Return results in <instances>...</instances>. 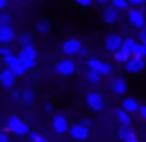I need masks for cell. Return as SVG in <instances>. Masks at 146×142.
I'll use <instances>...</instances> for the list:
<instances>
[{"instance_id":"cell-1","label":"cell","mask_w":146,"mask_h":142,"mask_svg":"<svg viewBox=\"0 0 146 142\" xmlns=\"http://www.w3.org/2000/svg\"><path fill=\"white\" fill-rule=\"evenodd\" d=\"M6 131L11 133L15 137H28L30 133V125L24 118L17 116V114H11V116L6 118Z\"/></svg>"},{"instance_id":"cell-2","label":"cell","mask_w":146,"mask_h":142,"mask_svg":"<svg viewBox=\"0 0 146 142\" xmlns=\"http://www.w3.org/2000/svg\"><path fill=\"white\" fill-rule=\"evenodd\" d=\"M85 105L93 113H102L106 109V98L98 90H89V92H85Z\"/></svg>"},{"instance_id":"cell-3","label":"cell","mask_w":146,"mask_h":142,"mask_svg":"<svg viewBox=\"0 0 146 142\" xmlns=\"http://www.w3.org/2000/svg\"><path fill=\"white\" fill-rule=\"evenodd\" d=\"M126 18H128V24L131 26V28H135L137 32L146 28V15L141 7H129V9L126 11Z\"/></svg>"},{"instance_id":"cell-4","label":"cell","mask_w":146,"mask_h":142,"mask_svg":"<svg viewBox=\"0 0 146 142\" xmlns=\"http://www.w3.org/2000/svg\"><path fill=\"white\" fill-rule=\"evenodd\" d=\"M82 48H83V44L78 37H68V39H65L63 43H61V53H63L65 57L78 55V53L82 52Z\"/></svg>"},{"instance_id":"cell-5","label":"cell","mask_w":146,"mask_h":142,"mask_svg":"<svg viewBox=\"0 0 146 142\" xmlns=\"http://www.w3.org/2000/svg\"><path fill=\"white\" fill-rule=\"evenodd\" d=\"M122 44H124V37H122L120 33H117V32L107 33V35H106V41H104V48H106V52L113 53V55L122 48Z\"/></svg>"},{"instance_id":"cell-6","label":"cell","mask_w":146,"mask_h":142,"mask_svg":"<svg viewBox=\"0 0 146 142\" xmlns=\"http://www.w3.org/2000/svg\"><path fill=\"white\" fill-rule=\"evenodd\" d=\"M54 70L59 76H72L76 70H78V65L72 57H65V59H59L56 65H54Z\"/></svg>"},{"instance_id":"cell-7","label":"cell","mask_w":146,"mask_h":142,"mask_svg":"<svg viewBox=\"0 0 146 142\" xmlns=\"http://www.w3.org/2000/svg\"><path fill=\"white\" fill-rule=\"evenodd\" d=\"M85 65H87V70H94V72H98V74H102V76L113 74V67H111V63H106V61L98 59V57H91V59H87Z\"/></svg>"},{"instance_id":"cell-8","label":"cell","mask_w":146,"mask_h":142,"mask_svg":"<svg viewBox=\"0 0 146 142\" xmlns=\"http://www.w3.org/2000/svg\"><path fill=\"white\" fill-rule=\"evenodd\" d=\"M17 55H19V59L22 61V63L26 65V67L32 70V68H35V65H37V50L35 46L33 48H19V52H17Z\"/></svg>"},{"instance_id":"cell-9","label":"cell","mask_w":146,"mask_h":142,"mask_svg":"<svg viewBox=\"0 0 146 142\" xmlns=\"http://www.w3.org/2000/svg\"><path fill=\"white\" fill-rule=\"evenodd\" d=\"M67 135L70 137L72 140H76V142H85L87 139H89V135H91V127H85V125H82L78 122V124L70 125V129H68Z\"/></svg>"},{"instance_id":"cell-10","label":"cell","mask_w":146,"mask_h":142,"mask_svg":"<svg viewBox=\"0 0 146 142\" xmlns=\"http://www.w3.org/2000/svg\"><path fill=\"white\" fill-rule=\"evenodd\" d=\"M100 17H102V20L106 22V24L113 26V24H117V22L120 20V11H118L117 7H113L111 4H107V6L102 7V13H100Z\"/></svg>"},{"instance_id":"cell-11","label":"cell","mask_w":146,"mask_h":142,"mask_svg":"<svg viewBox=\"0 0 146 142\" xmlns=\"http://www.w3.org/2000/svg\"><path fill=\"white\" fill-rule=\"evenodd\" d=\"M52 129L56 135H65V133H68V129H70V124H68V118L65 116V114H54L52 118Z\"/></svg>"},{"instance_id":"cell-12","label":"cell","mask_w":146,"mask_h":142,"mask_svg":"<svg viewBox=\"0 0 146 142\" xmlns=\"http://www.w3.org/2000/svg\"><path fill=\"white\" fill-rule=\"evenodd\" d=\"M17 78H19V76L15 74V72L11 70L9 67H4L2 72H0V83H2V87H4L6 90L13 89L15 83H17Z\"/></svg>"},{"instance_id":"cell-13","label":"cell","mask_w":146,"mask_h":142,"mask_svg":"<svg viewBox=\"0 0 146 142\" xmlns=\"http://www.w3.org/2000/svg\"><path fill=\"white\" fill-rule=\"evenodd\" d=\"M144 68H146V59H143V57H131V59L124 65L126 74H131V76L143 72Z\"/></svg>"},{"instance_id":"cell-14","label":"cell","mask_w":146,"mask_h":142,"mask_svg":"<svg viewBox=\"0 0 146 142\" xmlns=\"http://www.w3.org/2000/svg\"><path fill=\"white\" fill-rule=\"evenodd\" d=\"M109 89L115 96H126V92H128V79L122 78V76H117V78L111 79Z\"/></svg>"},{"instance_id":"cell-15","label":"cell","mask_w":146,"mask_h":142,"mask_svg":"<svg viewBox=\"0 0 146 142\" xmlns=\"http://www.w3.org/2000/svg\"><path fill=\"white\" fill-rule=\"evenodd\" d=\"M122 109L124 111H128L129 114H139V111H141V107H143V103L139 102V100L135 98V96H124L122 98Z\"/></svg>"},{"instance_id":"cell-16","label":"cell","mask_w":146,"mask_h":142,"mask_svg":"<svg viewBox=\"0 0 146 142\" xmlns=\"http://www.w3.org/2000/svg\"><path fill=\"white\" fill-rule=\"evenodd\" d=\"M15 39H19V35L13 26H0V44H13Z\"/></svg>"},{"instance_id":"cell-17","label":"cell","mask_w":146,"mask_h":142,"mask_svg":"<svg viewBox=\"0 0 146 142\" xmlns=\"http://www.w3.org/2000/svg\"><path fill=\"white\" fill-rule=\"evenodd\" d=\"M115 118H117L118 125H131V122H133V114H129L128 111H124L122 107H117V109H115Z\"/></svg>"},{"instance_id":"cell-18","label":"cell","mask_w":146,"mask_h":142,"mask_svg":"<svg viewBox=\"0 0 146 142\" xmlns=\"http://www.w3.org/2000/svg\"><path fill=\"white\" fill-rule=\"evenodd\" d=\"M117 137L122 142H126V140L137 139V133H135V129H133L131 125H120V127H118V131H117Z\"/></svg>"},{"instance_id":"cell-19","label":"cell","mask_w":146,"mask_h":142,"mask_svg":"<svg viewBox=\"0 0 146 142\" xmlns=\"http://www.w3.org/2000/svg\"><path fill=\"white\" fill-rule=\"evenodd\" d=\"M17 44H19V48H33L35 44H33V35L32 33H21L19 35V39H17Z\"/></svg>"},{"instance_id":"cell-20","label":"cell","mask_w":146,"mask_h":142,"mask_svg":"<svg viewBox=\"0 0 146 142\" xmlns=\"http://www.w3.org/2000/svg\"><path fill=\"white\" fill-rule=\"evenodd\" d=\"M113 57H115V61H117L118 65H126V63H128V61H129V59H131V57H133V53L129 52L128 48H124V46H122V48L118 50V52L115 53Z\"/></svg>"},{"instance_id":"cell-21","label":"cell","mask_w":146,"mask_h":142,"mask_svg":"<svg viewBox=\"0 0 146 142\" xmlns=\"http://www.w3.org/2000/svg\"><path fill=\"white\" fill-rule=\"evenodd\" d=\"M9 68H11V70H13V72H15L17 76H19V78H21V76H26V74H28V70H30V68L26 67V65L22 63L21 59H19V55H17V59H15V63L11 65Z\"/></svg>"},{"instance_id":"cell-22","label":"cell","mask_w":146,"mask_h":142,"mask_svg":"<svg viewBox=\"0 0 146 142\" xmlns=\"http://www.w3.org/2000/svg\"><path fill=\"white\" fill-rule=\"evenodd\" d=\"M85 81L89 83V85H100L102 83V74H98V72H94V70H87L85 72Z\"/></svg>"},{"instance_id":"cell-23","label":"cell","mask_w":146,"mask_h":142,"mask_svg":"<svg viewBox=\"0 0 146 142\" xmlns=\"http://www.w3.org/2000/svg\"><path fill=\"white\" fill-rule=\"evenodd\" d=\"M35 30H37V33H41V35H48L50 30H52V26H50L48 20H39L37 26H35Z\"/></svg>"},{"instance_id":"cell-24","label":"cell","mask_w":146,"mask_h":142,"mask_svg":"<svg viewBox=\"0 0 146 142\" xmlns=\"http://www.w3.org/2000/svg\"><path fill=\"white\" fill-rule=\"evenodd\" d=\"M21 100H22L24 103H28V105H32V103L35 102V92H33L32 89L22 90V92H21Z\"/></svg>"},{"instance_id":"cell-25","label":"cell","mask_w":146,"mask_h":142,"mask_svg":"<svg viewBox=\"0 0 146 142\" xmlns=\"http://www.w3.org/2000/svg\"><path fill=\"white\" fill-rule=\"evenodd\" d=\"M133 57H143V59H146V44L144 43L137 41L135 48H133Z\"/></svg>"},{"instance_id":"cell-26","label":"cell","mask_w":146,"mask_h":142,"mask_svg":"<svg viewBox=\"0 0 146 142\" xmlns=\"http://www.w3.org/2000/svg\"><path fill=\"white\" fill-rule=\"evenodd\" d=\"M11 22H13V15L7 9L0 11V26H11Z\"/></svg>"},{"instance_id":"cell-27","label":"cell","mask_w":146,"mask_h":142,"mask_svg":"<svg viewBox=\"0 0 146 142\" xmlns=\"http://www.w3.org/2000/svg\"><path fill=\"white\" fill-rule=\"evenodd\" d=\"M109 4H111L113 7H117L118 11H128L129 7H131V6H129V2H128V0H111Z\"/></svg>"},{"instance_id":"cell-28","label":"cell","mask_w":146,"mask_h":142,"mask_svg":"<svg viewBox=\"0 0 146 142\" xmlns=\"http://www.w3.org/2000/svg\"><path fill=\"white\" fill-rule=\"evenodd\" d=\"M28 140L30 142H50V140H46L43 135H41V133H37V131H32V133H30V135H28Z\"/></svg>"},{"instance_id":"cell-29","label":"cell","mask_w":146,"mask_h":142,"mask_svg":"<svg viewBox=\"0 0 146 142\" xmlns=\"http://www.w3.org/2000/svg\"><path fill=\"white\" fill-rule=\"evenodd\" d=\"M11 53H15V50L11 48V44H0V57L11 55Z\"/></svg>"},{"instance_id":"cell-30","label":"cell","mask_w":146,"mask_h":142,"mask_svg":"<svg viewBox=\"0 0 146 142\" xmlns=\"http://www.w3.org/2000/svg\"><path fill=\"white\" fill-rule=\"evenodd\" d=\"M15 59H17V53H11V55H6V57H2V63H4V67H11V65L15 63Z\"/></svg>"},{"instance_id":"cell-31","label":"cell","mask_w":146,"mask_h":142,"mask_svg":"<svg viewBox=\"0 0 146 142\" xmlns=\"http://www.w3.org/2000/svg\"><path fill=\"white\" fill-rule=\"evenodd\" d=\"M72 2H74L76 6H80V7H91L94 4V0H72Z\"/></svg>"},{"instance_id":"cell-32","label":"cell","mask_w":146,"mask_h":142,"mask_svg":"<svg viewBox=\"0 0 146 142\" xmlns=\"http://www.w3.org/2000/svg\"><path fill=\"white\" fill-rule=\"evenodd\" d=\"M137 41H141V43L146 44V28H143V30L137 32Z\"/></svg>"},{"instance_id":"cell-33","label":"cell","mask_w":146,"mask_h":142,"mask_svg":"<svg viewBox=\"0 0 146 142\" xmlns=\"http://www.w3.org/2000/svg\"><path fill=\"white\" fill-rule=\"evenodd\" d=\"M128 2H129L131 7H143V6H146V0H128Z\"/></svg>"},{"instance_id":"cell-34","label":"cell","mask_w":146,"mask_h":142,"mask_svg":"<svg viewBox=\"0 0 146 142\" xmlns=\"http://www.w3.org/2000/svg\"><path fill=\"white\" fill-rule=\"evenodd\" d=\"M80 124H82V125H85V127H91V125H93V120H91L89 116H83L82 120H80Z\"/></svg>"},{"instance_id":"cell-35","label":"cell","mask_w":146,"mask_h":142,"mask_svg":"<svg viewBox=\"0 0 146 142\" xmlns=\"http://www.w3.org/2000/svg\"><path fill=\"white\" fill-rule=\"evenodd\" d=\"M0 142H9V133H7V131L0 133Z\"/></svg>"},{"instance_id":"cell-36","label":"cell","mask_w":146,"mask_h":142,"mask_svg":"<svg viewBox=\"0 0 146 142\" xmlns=\"http://www.w3.org/2000/svg\"><path fill=\"white\" fill-rule=\"evenodd\" d=\"M139 116H141V118H143V120L146 122V105H143V107H141V111H139Z\"/></svg>"},{"instance_id":"cell-37","label":"cell","mask_w":146,"mask_h":142,"mask_svg":"<svg viewBox=\"0 0 146 142\" xmlns=\"http://www.w3.org/2000/svg\"><path fill=\"white\" fill-rule=\"evenodd\" d=\"M7 4H9V0H0V9L6 11L7 9Z\"/></svg>"},{"instance_id":"cell-38","label":"cell","mask_w":146,"mask_h":142,"mask_svg":"<svg viewBox=\"0 0 146 142\" xmlns=\"http://www.w3.org/2000/svg\"><path fill=\"white\" fill-rule=\"evenodd\" d=\"M109 2H111V0H94V4H98V6H102V7H104V6H107Z\"/></svg>"},{"instance_id":"cell-39","label":"cell","mask_w":146,"mask_h":142,"mask_svg":"<svg viewBox=\"0 0 146 142\" xmlns=\"http://www.w3.org/2000/svg\"><path fill=\"white\" fill-rule=\"evenodd\" d=\"M87 53H89V50H87V48H82V52H80L78 55L80 57H87Z\"/></svg>"},{"instance_id":"cell-40","label":"cell","mask_w":146,"mask_h":142,"mask_svg":"<svg viewBox=\"0 0 146 142\" xmlns=\"http://www.w3.org/2000/svg\"><path fill=\"white\" fill-rule=\"evenodd\" d=\"M11 98H13V100H21V92H13V94H11Z\"/></svg>"},{"instance_id":"cell-41","label":"cell","mask_w":146,"mask_h":142,"mask_svg":"<svg viewBox=\"0 0 146 142\" xmlns=\"http://www.w3.org/2000/svg\"><path fill=\"white\" fill-rule=\"evenodd\" d=\"M50 109H52V105H50V103H44V113H50Z\"/></svg>"},{"instance_id":"cell-42","label":"cell","mask_w":146,"mask_h":142,"mask_svg":"<svg viewBox=\"0 0 146 142\" xmlns=\"http://www.w3.org/2000/svg\"><path fill=\"white\" fill-rule=\"evenodd\" d=\"M126 142H141L139 139H131V140H126Z\"/></svg>"}]
</instances>
